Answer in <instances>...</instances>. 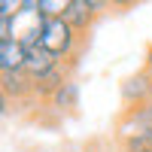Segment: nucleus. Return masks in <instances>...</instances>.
<instances>
[{
	"label": "nucleus",
	"instance_id": "f8f14e48",
	"mask_svg": "<svg viewBox=\"0 0 152 152\" xmlns=\"http://www.w3.org/2000/svg\"><path fill=\"white\" fill-rule=\"evenodd\" d=\"M119 152H152V131L119 140Z\"/></svg>",
	"mask_w": 152,
	"mask_h": 152
},
{
	"label": "nucleus",
	"instance_id": "4468645a",
	"mask_svg": "<svg viewBox=\"0 0 152 152\" xmlns=\"http://www.w3.org/2000/svg\"><path fill=\"white\" fill-rule=\"evenodd\" d=\"M146 0H113V12H128V9H137Z\"/></svg>",
	"mask_w": 152,
	"mask_h": 152
},
{
	"label": "nucleus",
	"instance_id": "0eeeda50",
	"mask_svg": "<svg viewBox=\"0 0 152 152\" xmlns=\"http://www.w3.org/2000/svg\"><path fill=\"white\" fill-rule=\"evenodd\" d=\"M28 46L21 40H0V73H24Z\"/></svg>",
	"mask_w": 152,
	"mask_h": 152
},
{
	"label": "nucleus",
	"instance_id": "423d86ee",
	"mask_svg": "<svg viewBox=\"0 0 152 152\" xmlns=\"http://www.w3.org/2000/svg\"><path fill=\"white\" fill-rule=\"evenodd\" d=\"M0 91H3V104L34 100V88H31V76L28 73H0Z\"/></svg>",
	"mask_w": 152,
	"mask_h": 152
},
{
	"label": "nucleus",
	"instance_id": "f257e3e1",
	"mask_svg": "<svg viewBox=\"0 0 152 152\" xmlns=\"http://www.w3.org/2000/svg\"><path fill=\"white\" fill-rule=\"evenodd\" d=\"M85 40H88V37L76 34L67 18H46L43 34H40V43L61 61V64H67L70 70H76V64H79Z\"/></svg>",
	"mask_w": 152,
	"mask_h": 152
},
{
	"label": "nucleus",
	"instance_id": "7ed1b4c3",
	"mask_svg": "<svg viewBox=\"0 0 152 152\" xmlns=\"http://www.w3.org/2000/svg\"><path fill=\"white\" fill-rule=\"evenodd\" d=\"M146 131H152V100L122 110V116L116 119V143L134 134H146Z\"/></svg>",
	"mask_w": 152,
	"mask_h": 152
},
{
	"label": "nucleus",
	"instance_id": "f3484780",
	"mask_svg": "<svg viewBox=\"0 0 152 152\" xmlns=\"http://www.w3.org/2000/svg\"><path fill=\"white\" fill-rule=\"evenodd\" d=\"M40 6V0H24V9H37Z\"/></svg>",
	"mask_w": 152,
	"mask_h": 152
},
{
	"label": "nucleus",
	"instance_id": "39448f33",
	"mask_svg": "<svg viewBox=\"0 0 152 152\" xmlns=\"http://www.w3.org/2000/svg\"><path fill=\"white\" fill-rule=\"evenodd\" d=\"M70 76H73V70H70L67 64H58V67H52L49 73H43V76H37V79H31L34 100H43V104H46V100L52 97V94L58 91V88H61V85H64V82L70 79Z\"/></svg>",
	"mask_w": 152,
	"mask_h": 152
},
{
	"label": "nucleus",
	"instance_id": "2eb2a0df",
	"mask_svg": "<svg viewBox=\"0 0 152 152\" xmlns=\"http://www.w3.org/2000/svg\"><path fill=\"white\" fill-rule=\"evenodd\" d=\"M82 3H85V6H91L97 15H104V12L113 9V0H82Z\"/></svg>",
	"mask_w": 152,
	"mask_h": 152
},
{
	"label": "nucleus",
	"instance_id": "9d476101",
	"mask_svg": "<svg viewBox=\"0 0 152 152\" xmlns=\"http://www.w3.org/2000/svg\"><path fill=\"white\" fill-rule=\"evenodd\" d=\"M70 24H73V31L76 34H82V37H88V34H91V28H94V24H97V12L91 9V6H85L82 3V0H76V3L70 6V12H67V15H64Z\"/></svg>",
	"mask_w": 152,
	"mask_h": 152
},
{
	"label": "nucleus",
	"instance_id": "dca6fc26",
	"mask_svg": "<svg viewBox=\"0 0 152 152\" xmlns=\"http://www.w3.org/2000/svg\"><path fill=\"white\" fill-rule=\"evenodd\" d=\"M143 67H146V70L152 73V43L146 46V52H143Z\"/></svg>",
	"mask_w": 152,
	"mask_h": 152
},
{
	"label": "nucleus",
	"instance_id": "6e6552de",
	"mask_svg": "<svg viewBox=\"0 0 152 152\" xmlns=\"http://www.w3.org/2000/svg\"><path fill=\"white\" fill-rule=\"evenodd\" d=\"M58 64H61V61L49 52L43 43H31V46H28V64H24V73H28L31 79H37V76L49 73V70L58 67Z\"/></svg>",
	"mask_w": 152,
	"mask_h": 152
},
{
	"label": "nucleus",
	"instance_id": "ddd939ff",
	"mask_svg": "<svg viewBox=\"0 0 152 152\" xmlns=\"http://www.w3.org/2000/svg\"><path fill=\"white\" fill-rule=\"evenodd\" d=\"M24 9V0H0V18H12Z\"/></svg>",
	"mask_w": 152,
	"mask_h": 152
},
{
	"label": "nucleus",
	"instance_id": "9b49d317",
	"mask_svg": "<svg viewBox=\"0 0 152 152\" xmlns=\"http://www.w3.org/2000/svg\"><path fill=\"white\" fill-rule=\"evenodd\" d=\"M73 3H76V0H40L37 12H40L43 18H64Z\"/></svg>",
	"mask_w": 152,
	"mask_h": 152
},
{
	"label": "nucleus",
	"instance_id": "f03ea898",
	"mask_svg": "<svg viewBox=\"0 0 152 152\" xmlns=\"http://www.w3.org/2000/svg\"><path fill=\"white\" fill-rule=\"evenodd\" d=\"M119 97H122V110L149 104V100H152V73H149L146 67L128 73V76L119 82Z\"/></svg>",
	"mask_w": 152,
	"mask_h": 152
},
{
	"label": "nucleus",
	"instance_id": "20e7f679",
	"mask_svg": "<svg viewBox=\"0 0 152 152\" xmlns=\"http://www.w3.org/2000/svg\"><path fill=\"white\" fill-rule=\"evenodd\" d=\"M9 21H12V37H9V40H21L24 46L40 43V34H43L46 18L37 9H21L18 15H12Z\"/></svg>",
	"mask_w": 152,
	"mask_h": 152
},
{
	"label": "nucleus",
	"instance_id": "1a4fd4ad",
	"mask_svg": "<svg viewBox=\"0 0 152 152\" xmlns=\"http://www.w3.org/2000/svg\"><path fill=\"white\" fill-rule=\"evenodd\" d=\"M79 94H82V88H79V79H76V76H70V79L64 82L58 88V91L52 94L46 100L49 107H52L55 113H73L76 107H79Z\"/></svg>",
	"mask_w": 152,
	"mask_h": 152
}]
</instances>
